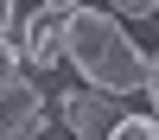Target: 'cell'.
Wrapping results in <instances>:
<instances>
[{
    "label": "cell",
    "instance_id": "cell-1",
    "mask_svg": "<svg viewBox=\"0 0 159 140\" xmlns=\"http://www.w3.org/2000/svg\"><path fill=\"white\" fill-rule=\"evenodd\" d=\"M64 64L102 96H153V83H159L153 57L127 38V25L96 7H76L64 19Z\"/></svg>",
    "mask_w": 159,
    "mask_h": 140
},
{
    "label": "cell",
    "instance_id": "cell-2",
    "mask_svg": "<svg viewBox=\"0 0 159 140\" xmlns=\"http://www.w3.org/2000/svg\"><path fill=\"white\" fill-rule=\"evenodd\" d=\"M51 121H64V134L70 140H108L115 127L127 121L121 96H102V89H64L57 102H45Z\"/></svg>",
    "mask_w": 159,
    "mask_h": 140
},
{
    "label": "cell",
    "instance_id": "cell-3",
    "mask_svg": "<svg viewBox=\"0 0 159 140\" xmlns=\"http://www.w3.org/2000/svg\"><path fill=\"white\" fill-rule=\"evenodd\" d=\"M0 140H57V121H51L38 83L13 76V83L0 89Z\"/></svg>",
    "mask_w": 159,
    "mask_h": 140
},
{
    "label": "cell",
    "instance_id": "cell-4",
    "mask_svg": "<svg viewBox=\"0 0 159 140\" xmlns=\"http://www.w3.org/2000/svg\"><path fill=\"white\" fill-rule=\"evenodd\" d=\"M159 0H96V13H108V19H153Z\"/></svg>",
    "mask_w": 159,
    "mask_h": 140
},
{
    "label": "cell",
    "instance_id": "cell-5",
    "mask_svg": "<svg viewBox=\"0 0 159 140\" xmlns=\"http://www.w3.org/2000/svg\"><path fill=\"white\" fill-rule=\"evenodd\" d=\"M108 140H159V127H153V115H127Z\"/></svg>",
    "mask_w": 159,
    "mask_h": 140
},
{
    "label": "cell",
    "instance_id": "cell-6",
    "mask_svg": "<svg viewBox=\"0 0 159 140\" xmlns=\"http://www.w3.org/2000/svg\"><path fill=\"white\" fill-rule=\"evenodd\" d=\"M13 76H19V51H13V45H7V38H0V89H7V83H13Z\"/></svg>",
    "mask_w": 159,
    "mask_h": 140
},
{
    "label": "cell",
    "instance_id": "cell-7",
    "mask_svg": "<svg viewBox=\"0 0 159 140\" xmlns=\"http://www.w3.org/2000/svg\"><path fill=\"white\" fill-rule=\"evenodd\" d=\"M38 7H51V13H76L83 0H38Z\"/></svg>",
    "mask_w": 159,
    "mask_h": 140
},
{
    "label": "cell",
    "instance_id": "cell-8",
    "mask_svg": "<svg viewBox=\"0 0 159 140\" xmlns=\"http://www.w3.org/2000/svg\"><path fill=\"white\" fill-rule=\"evenodd\" d=\"M57 140H64V134H57Z\"/></svg>",
    "mask_w": 159,
    "mask_h": 140
}]
</instances>
